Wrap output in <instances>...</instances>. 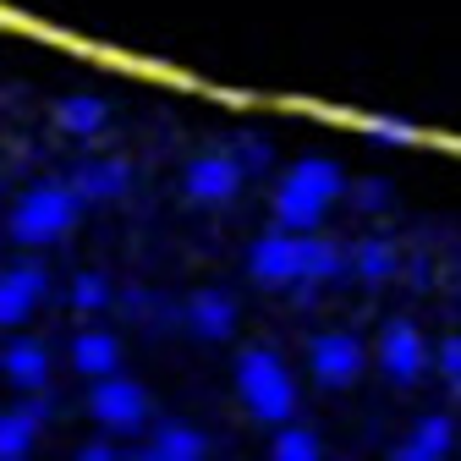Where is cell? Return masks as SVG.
I'll return each mask as SVG.
<instances>
[{"label":"cell","mask_w":461,"mask_h":461,"mask_svg":"<svg viewBox=\"0 0 461 461\" xmlns=\"http://www.w3.org/2000/svg\"><path fill=\"white\" fill-rule=\"evenodd\" d=\"M346 193V176L340 165L313 154V159H297L292 170H285V182L275 187V230H319V220L330 214V203Z\"/></svg>","instance_id":"obj_1"},{"label":"cell","mask_w":461,"mask_h":461,"mask_svg":"<svg viewBox=\"0 0 461 461\" xmlns=\"http://www.w3.org/2000/svg\"><path fill=\"white\" fill-rule=\"evenodd\" d=\"M248 269L264 285H297L303 280V230H269V237H258L248 253Z\"/></svg>","instance_id":"obj_9"},{"label":"cell","mask_w":461,"mask_h":461,"mask_svg":"<svg viewBox=\"0 0 461 461\" xmlns=\"http://www.w3.org/2000/svg\"><path fill=\"white\" fill-rule=\"evenodd\" d=\"M434 368H439V379H445V384H456V379H461V340H456V335H445V340L434 346Z\"/></svg>","instance_id":"obj_23"},{"label":"cell","mask_w":461,"mask_h":461,"mask_svg":"<svg viewBox=\"0 0 461 461\" xmlns=\"http://www.w3.org/2000/svg\"><path fill=\"white\" fill-rule=\"evenodd\" d=\"M379 368L401 390L423 379V368H429V340L418 335V324H407V319H390L384 324V335H379Z\"/></svg>","instance_id":"obj_5"},{"label":"cell","mask_w":461,"mask_h":461,"mask_svg":"<svg viewBox=\"0 0 461 461\" xmlns=\"http://www.w3.org/2000/svg\"><path fill=\"white\" fill-rule=\"evenodd\" d=\"M88 412L99 429L110 434H143V423L154 418L143 384L122 379V374H104V379H88Z\"/></svg>","instance_id":"obj_4"},{"label":"cell","mask_w":461,"mask_h":461,"mask_svg":"<svg viewBox=\"0 0 461 461\" xmlns=\"http://www.w3.org/2000/svg\"><path fill=\"white\" fill-rule=\"evenodd\" d=\"M77 461H122V456H115V450H110L104 439H88V445L77 450Z\"/></svg>","instance_id":"obj_26"},{"label":"cell","mask_w":461,"mask_h":461,"mask_svg":"<svg viewBox=\"0 0 461 461\" xmlns=\"http://www.w3.org/2000/svg\"><path fill=\"white\" fill-rule=\"evenodd\" d=\"M368 132H374L379 143H412V127H407V122H395V115H374Z\"/></svg>","instance_id":"obj_24"},{"label":"cell","mask_w":461,"mask_h":461,"mask_svg":"<svg viewBox=\"0 0 461 461\" xmlns=\"http://www.w3.org/2000/svg\"><path fill=\"white\" fill-rule=\"evenodd\" d=\"M269 461H324V445H319V434L303 429V423H280V434H275V445H269Z\"/></svg>","instance_id":"obj_20"},{"label":"cell","mask_w":461,"mask_h":461,"mask_svg":"<svg viewBox=\"0 0 461 461\" xmlns=\"http://www.w3.org/2000/svg\"><path fill=\"white\" fill-rule=\"evenodd\" d=\"M450 418H423L418 423V434L407 439V445H395V456L390 461H445L450 456Z\"/></svg>","instance_id":"obj_17"},{"label":"cell","mask_w":461,"mask_h":461,"mask_svg":"<svg viewBox=\"0 0 461 461\" xmlns=\"http://www.w3.org/2000/svg\"><path fill=\"white\" fill-rule=\"evenodd\" d=\"M0 374H6L23 395H33V390H50V346L44 340H6L0 346Z\"/></svg>","instance_id":"obj_11"},{"label":"cell","mask_w":461,"mask_h":461,"mask_svg":"<svg viewBox=\"0 0 461 461\" xmlns=\"http://www.w3.org/2000/svg\"><path fill=\"white\" fill-rule=\"evenodd\" d=\"M55 122H61L67 132H77V138H88V132H99V127L110 122V110H104V99H94V94H72V99L55 104Z\"/></svg>","instance_id":"obj_19"},{"label":"cell","mask_w":461,"mask_h":461,"mask_svg":"<svg viewBox=\"0 0 461 461\" xmlns=\"http://www.w3.org/2000/svg\"><path fill=\"white\" fill-rule=\"evenodd\" d=\"M230 154H237V165H242V170H269V165H275V149H269L264 138H242Z\"/></svg>","instance_id":"obj_22"},{"label":"cell","mask_w":461,"mask_h":461,"mask_svg":"<svg viewBox=\"0 0 461 461\" xmlns=\"http://www.w3.org/2000/svg\"><path fill=\"white\" fill-rule=\"evenodd\" d=\"M395 269H401V258H395V248L379 242V237L346 248V275H357V280H390Z\"/></svg>","instance_id":"obj_18"},{"label":"cell","mask_w":461,"mask_h":461,"mask_svg":"<svg viewBox=\"0 0 461 461\" xmlns=\"http://www.w3.org/2000/svg\"><path fill=\"white\" fill-rule=\"evenodd\" d=\"M352 198H357L363 209H379V203L390 198V187H384V182H357V187H352Z\"/></svg>","instance_id":"obj_25"},{"label":"cell","mask_w":461,"mask_h":461,"mask_svg":"<svg viewBox=\"0 0 461 461\" xmlns=\"http://www.w3.org/2000/svg\"><path fill=\"white\" fill-rule=\"evenodd\" d=\"M127 182H132V165L127 159H83L67 187L77 193V203H110V198L127 193Z\"/></svg>","instance_id":"obj_12"},{"label":"cell","mask_w":461,"mask_h":461,"mask_svg":"<svg viewBox=\"0 0 461 461\" xmlns=\"http://www.w3.org/2000/svg\"><path fill=\"white\" fill-rule=\"evenodd\" d=\"M149 450H154L159 461H209V439H203L193 423H159Z\"/></svg>","instance_id":"obj_16"},{"label":"cell","mask_w":461,"mask_h":461,"mask_svg":"<svg viewBox=\"0 0 461 461\" xmlns=\"http://www.w3.org/2000/svg\"><path fill=\"white\" fill-rule=\"evenodd\" d=\"M346 275V248L330 242V237H313V230H303V280L297 285H330Z\"/></svg>","instance_id":"obj_15"},{"label":"cell","mask_w":461,"mask_h":461,"mask_svg":"<svg viewBox=\"0 0 461 461\" xmlns=\"http://www.w3.org/2000/svg\"><path fill=\"white\" fill-rule=\"evenodd\" d=\"M242 176H248V170L237 165V154H230V149H214V154H198V159L187 165L182 193H187L193 203H230V198L242 193Z\"/></svg>","instance_id":"obj_6"},{"label":"cell","mask_w":461,"mask_h":461,"mask_svg":"<svg viewBox=\"0 0 461 461\" xmlns=\"http://www.w3.org/2000/svg\"><path fill=\"white\" fill-rule=\"evenodd\" d=\"M187 330L198 340H230V330H237V303L225 292H198L187 303Z\"/></svg>","instance_id":"obj_14"},{"label":"cell","mask_w":461,"mask_h":461,"mask_svg":"<svg viewBox=\"0 0 461 461\" xmlns=\"http://www.w3.org/2000/svg\"><path fill=\"white\" fill-rule=\"evenodd\" d=\"M77 214H83V203H77V193L67 182H39V187H28L17 198V209L6 220V237L17 248H50L77 225Z\"/></svg>","instance_id":"obj_3"},{"label":"cell","mask_w":461,"mask_h":461,"mask_svg":"<svg viewBox=\"0 0 461 461\" xmlns=\"http://www.w3.org/2000/svg\"><path fill=\"white\" fill-rule=\"evenodd\" d=\"M72 368H77L83 379L115 374V368H122V340H115L110 330H83V335H72Z\"/></svg>","instance_id":"obj_13"},{"label":"cell","mask_w":461,"mask_h":461,"mask_svg":"<svg viewBox=\"0 0 461 461\" xmlns=\"http://www.w3.org/2000/svg\"><path fill=\"white\" fill-rule=\"evenodd\" d=\"M122 461H159V456H154V450H143V456H122Z\"/></svg>","instance_id":"obj_27"},{"label":"cell","mask_w":461,"mask_h":461,"mask_svg":"<svg viewBox=\"0 0 461 461\" xmlns=\"http://www.w3.org/2000/svg\"><path fill=\"white\" fill-rule=\"evenodd\" d=\"M237 395H242V407L258 423H269V429L292 423V412H297L292 368L275 357V346H248V352L237 357Z\"/></svg>","instance_id":"obj_2"},{"label":"cell","mask_w":461,"mask_h":461,"mask_svg":"<svg viewBox=\"0 0 461 461\" xmlns=\"http://www.w3.org/2000/svg\"><path fill=\"white\" fill-rule=\"evenodd\" d=\"M110 303H115V292H110V280H104V275L83 269V275L72 280V308H77V313H104Z\"/></svg>","instance_id":"obj_21"},{"label":"cell","mask_w":461,"mask_h":461,"mask_svg":"<svg viewBox=\"0 0 461 461\" xmlns=\"http://www.w3.org/2000/svg\"><path fill=\"white\" fill-rule=\"evenodd\" d=\"M44 423H50V395L44 390H33L23 407L0 412V461H28V450H33Z\"/></svg>","instance_id":"obj_10"},{"label":"cell","mask_w":461,"mask_h":461,"mask_svg":"<svg viewBox=\"0 0 461 461\" xmlns=\"http://www.w3.org/2000/svg\"><path fill=\"white\" fill-rule=\"evenodd\" d=\"M308 368L324 390H346V384H357L363 374V340L357 335H346V330H324L313 346H308Z\"/></svg>","instance_id":"obj_7"},{"label":"cell","mask_w":461,"mask_h":461,"mask_svg":"<svg viewBox=\"0 0 461 461\" xmlns=\"http://www.w3.org/2000/svg\"><path fill=\"white\" fill-rule=\"evenodd\" d=\"M44 297H50V269L39 258H23L12 269H0V330L23 324Z\"/></svg>","instance_id":"obj_8"}]
</instances>
